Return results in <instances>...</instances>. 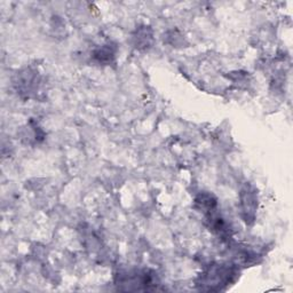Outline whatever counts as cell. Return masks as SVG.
Segmentation results:
<instances>
[{"label":"cell","instance_id":"277c9868","mask_svg":"<svg viewBox=\"0 0 293 293\" xmlns=\"http://www.w3.org/2000/svg\"><path fill=\"white\" fill-rule=\"evenodd\" d=\"M95 57L100 62H109L113 57V52L108 47H103L95 52Z\"/></svg>","mask_w":293,"mask_h":293},{"label":"cell","instance_id":"6da1fadb","mask_svg":"<svg viewBox=\"0 0 293 293\" xmlns=\"http://www.w3.org/2000/svg\"><path fill=\"white\" fill-rule=\"evenodd\" d=\"M234 275V270L228 267L223 266H216L212 267L205 271V274L202 275L201 287L203 290L214 291L221 290L222 285L229 284L231 277Z\"/></svg>","mask_w":293,"mask_h":293},{"label":"cell","instance_id":"3957f363","mask_svg":"<svg viewBox=\"0 0 293 293\" xmlns=\"http://www.w3.org/2000/svg\"><path fill=\"white\" fill-rule=\"evenodd\" d=\"M196 206L203 212H212L217 206V201L210 193H202L196 198Z\"/></svg>","mask_w":293,"mask_h":293},{"label":"cell","instance_id":"7a4b0ae2","mask_svg":"<svg viewBox=\"0 0 293 293\" xmlns=\"http://www.w3.org/2000/svg\"><path fill=\"white\" fill-rule=\"evenodd\" d=\"M242 206H243V212L246 213V219L250 220L255 218V212L257 207V198L255 193H252V191L247 188L246 190L242 191ZM246 220V221H247Z\"/></svg>","mask_w":293,"mask_h":293}]
</instances>
